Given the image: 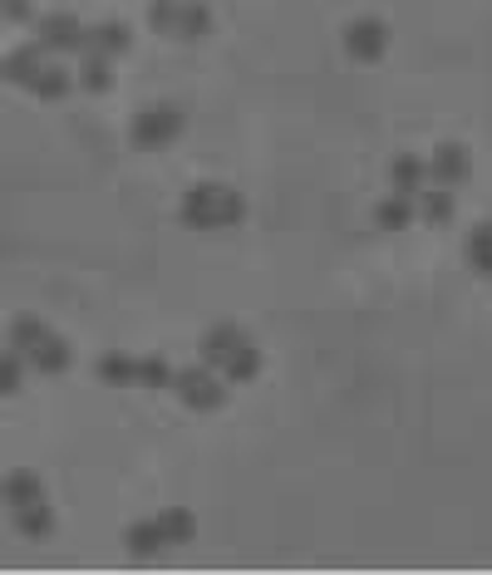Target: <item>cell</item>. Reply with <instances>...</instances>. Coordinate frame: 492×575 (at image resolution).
<instances>
[{"label":"cell","instance_id":"1","mask_svg":"<svg viewBox=\"0 0 492 575\" xmlns=\"http://www.w3.org/2000/svg\"><path fill=\"white\" fill-rule=\"evenodd\" d=\"M178 216L188 232H227L247 216V198L227 182H192L178 202Z\"/></svg>","mask_w":492,"mask_h":575},{"label":"cell","instance_id":"2","mask_svg":"<svg viewBox=\"0 0 492 575\" xmlns=\"http://www.w3.org/2000/svg\"><path fill=\"white\" fill-rule=\"evenodd\" d=\"M192 536H198V516H192L188 507H168L158 516H143V522H133L129 532H123V546H129V556H158V551L168 546H188Z\"/></svg>","mask_w":492,"mask_h":575},{"label":"cell","instance_id":"3","mask_svg":"<svg viewBox=\"0 0 492 575\" xmlns=\"http://www.w3.org/2000/svg\"><path fill=\"white\" fill-rule=\"evenodd\" d=\"M182 129H188V113L178 103H148V109L133 113L129 143L143 148V153H163V148H173L182 138Z\"/></svg>","mask_w":492,"mask_h":575},{"label":"cell","instance_id":"4","mask_svg":"<svg viewBox=\"0 0 492 575\" xmlns=\"http://www.w3.org/2000/svg\"><path fill=\"white\" fill-rule=\"evenodd\" d=\"M173 394H178V404L192 413H217L227 404V379H222V370H212V364H192V370L173 374Z\"/></svg>","mask_w":492,"mask_h":575},{"label":"cell","instance_id":"5","mask_svg":"<svg viewBox=\"0 0 492 575\" xmlns=\"http://www.w3.org/2000/svg\"><path fill=\"white\" fill-rule=\"evenodd\" d=\"M36 40H40L50 54H84L89 26H79V16H70V10H54V16H40Z\"/></svg>","mask_w":492,"mask_h":575},{"label":"cell","instance_id":"6","mask_svg":"<svg viewBox=\"0 0 492 575\" xmlns=\"http://www.w3.org/2000/svg\"><path fill=\"white\" fill-rule=\"evenodd\" d=\"M345 54L360 64H380L389 54V26L380 16H360L345 26Z\"/></svg>","mask_w":492,"mask_h":575},{"label":"cell","instance_id":"7","mask_svg":"<svg viewBox=\"0 0 492 575\" xmlns=\"http://www.w3.org/2000/svg\"><path fill=\"white\" fill-rule=\"evenodd\" d=\"M423 163H429V182H439V188H463L468 172H473V158H468L463 143H439Z\"/></svg>","mask_w":492,"mask_h":575},{"label":"cell","instance_id":"8","mask_svg":"<svg viewBox=\"0 0 492 575\" xmlns=\"http://www.w3.org/2000/svg\"><path fill=\"white\" fill-rule=\"evenodd\" d=\"M44 60H50V50H44L40 40H30V44H20V50H10L6 60H0V79L16 84V89H30L36 84V74L44 69Z\"/></svg>","mask_w":492,"mask_h":575},{"label":"cell","instance_id":"9","mask_svg":"<svg viewBox=\"0 0 492 575\" xmlns=\"http://www.w3.org/2000/svg\"><path fill=\"white\" fill-rule=\"evenodd\" d=\"M26 364H30L36 374H50V379H54V374H64V370L74 364V350H70V340L54 335V330H50V335H44L36 350L26 354Z\"/></svg>","mask_w":492,"mask_h":575},{"label":"cell","instance_id":"10","mask_svg":"<svg viewBox=\"0 0 492 575\" xmlns=\"http://www.w3.org/2000/svg\"><path fill=\"white\" fill-rule=\"evenodd\" d=\"M429 188V163L419 153H399L389 163V192H404V198H419Z\"/></svg>","mask_w":492,"mask_h":575},{"label":"cell","instance_id":"11","mask_svg":"<svg viewBox=\"0 0 492 575\" xmlns=\"http://www.w3.org/2000/svg\"><path fill=\"white\" fill-rule=\"evenodd\" d=\"M84 50H94V54H109V60H119V54H129V50H133V30L123 26V20H99V26H89Z\"/></svg>","mask_w":492,"mask_h":575},{"label":"cell","instance_id":"12","mask_svg":"<svg viewBox=\"0 0 492 575\" xmlns=\"http://www.w3.org/2000/svg\"><path fill=\"white\" fill-rule=\"evenodd\" d=\"M414 206H419V222H429V226H449L453 216H458L453 188H439V182H429V188L414 198Z\"/></svg>","mask_w":492,"mask_h":575},{"label":"cell","instance_id":"13","mask_svg":"<svg viewBox=\"0 0 492 575\" xmlns=\"http://www.w3.org/2000/svg\"><path fill=\"white\" fill-rule=\"evenodd\" d=\"M74 84L84 89V94H109V89H113V60H109V54L84 50V54H79V69H74Z\"/></svg>","mask_w":492,"mask_h":575},{"label":"cell","instance_id":"14","mask_svg":"<svg viewBox=\"0 0 492 575\" xmlns=\"http://www.w3.org/2000/svg\"><path fill=\"white\" fill-rule=\"evenodd\" d=\"M94 374H99V384H109V389H139V360H133V354H123V350L99 354Z\"/></svg>","mask_w":492,"mask_h":575},{"label":"cell","instance_id":"15","mask_svg":"<svg viewBox=\"0 0 492 575\" xmlns=\"http://www.w3.org/2000/svg\"><path fill=\"white\" fill-rule=\"evenodd\" d=\"M70 89H74V69H70V64H60V60H44V69L36 74V84H30L26 94L60 103V99H70Z\"/></svg>","mask_w":492,"mask_h":575},{"label":"cell","instance_id":"16","mask_svg":"<svg viewBox=\"0 0 492 575\" xmlns=\"http://www.w3.org/2000/svg\"><path fill=\"white\" fill-rule=\"evenodd\" d=\"M414 222H419V206H414V198H404V192H389V198L374 206V226H380V232H409Z\"/></svg>","mask_w":492,"mask_h":575},{"label":"cell","instance_id":"17","mask_svg":"<svg viewBox=\"0 0 492 575\" xmlns=\"http://www.w3.org/2000/svg\"><path fill=\"white\" fill-rule=\"evenodd\" d=\"M40 497H44V482H40V473H30V467H16V473L0 482V502H6L10 512L30 507V502H40Z\"/></svg>","mask_w":492,"mask_h":575},{"label":"cell","instance_id":"18","mask_svg":"<svg viewBox=\"0 0 492 575\" xmlns=\"http://www.w3.org/2000/svg\"><path fill=\"white\" fill-rule=\"evenodd\" d=\"M173 34H178V40H202V34H212V6H208V0H178Z\"/></svg>","mask_w":492,"mask_h":575},{"label":"cell","instance_id":"19","mask_svg":"<svg viewBox=\"0 0 492 575\" xmlns=\"http://www.w3.org/2000/svg\"><path fill=\"white\" fill-rule=\"evenodd\" d=\"M257 374H261V350H257L251 340H242V344H237V350L222 360V379H227V384H251Z\"/></svg>","mask_w":492,"mask_h":575},{"label":"cell","instance_id":"20","mask_svg":"<svg viewBox=\"0 0 492 575\" xmlns=\"http://www.w3.org/2000/svg\"><path fill=\"white\" fill-rule=\"evenodd\" d=\"M16 532L26 536V542H44V536H54V512L50 502H30V507H16Z\"/></svg>","mask_w":492,"mask_h":575},{"label":"cell","instance_id":"21","mask_svg":"<svg viewBox=\"0 0 492 575\" xmlns=\"http://www.w3.org/2000/svg\"><path fill=\"white\" fill-rule=\"evenodd\" d=\"M242 340H247V330H237V325H212L208 335H202V364L222 370V360H227V354H232Z\"/></svg>","mask_w":492,"mask_h":575},{"label":"cell","instance_id":"22","mask_svg":"<svg viewBox=\"0 0 492 575\" xmlns=\"http://www.w3.org/2000/svg\"><path fill=\"white\" fill-rule=\"evenodd\" d=\"M463 256H468V266H473L478 275H488L492 281V222H478L473 232H468Z\"/></svg>","mask_w":492,"mask_h":575},{"label":"cell","instance_id":"23","mask_svg":"<svg viewBox=\"0 0 492 575\" xmlns=\"http://www.w3.org/2000/svg\"><path fill=\"white\" fill-rule=\"evenodd\" d=\"M44 335H50V325H44L40 315H16V320H10V335H6V344H10V350H16V354H30V350H36V344H40Z\"/></svg>","mask_w":492,"mask_h":575},{"label":"cell","instance_id":"24","mask_svg":"<svg viewBox=\"0 0 492 575\" xmlns=\"http://www.w3.org/2000/svg\"><path fill=\"white\" fill-rule=\"evenodd\" d=\"M26 354H16L6 344V350H0V399H10V394H20V389H26Z\"/></svg>","mask_w":492,"mask_h":575},{"label":"cell","instance_id":"25","mask_svg":"<svg viewBox=\"0 0 492 575\" xmlns=\"http://www.w3.org/2000/svg\"><path fill=\"white\" fill-rule=\"evenodd\" d=\"M173 374L163 354H139V389H173Z\"/></svg>","mask_w":492,"mask_h":575},{"label":"cell","instance_id":"26","mask_svg":"<svg viewBox=\"0 0 492 575\" xmlns=\"http://www.w3.org/2000/svg\"><path fill=\"white\" fill-rule=\"evenodd\" d=\"M148 26H153L158 34H173V26H178V0H153V6H148Z\"/></svg>","mask_w":492,"mask_h":575},{"label":"cell","instance_id":"27","mask_svg":"<svg viewBox=\"0 0 492 575\" xmlns=\"http://www.w3.org/2000/svg\"><path fill=\"white\" fill-rule=\"evenodd\" d=\"M30 16H36L30 0H0V26H26Z\"/></svg>","mask_w":492,"mask_h":575}]
</instances>
